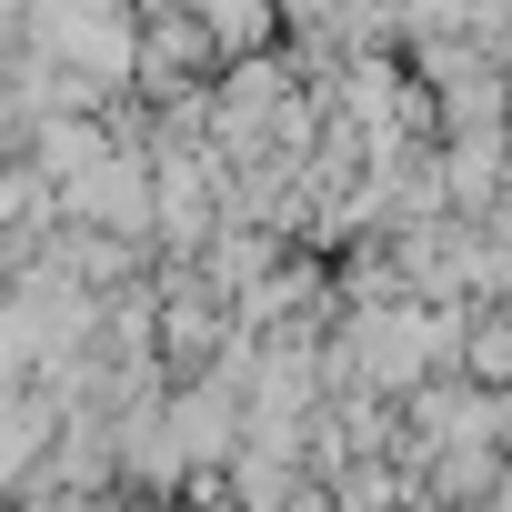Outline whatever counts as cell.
Segmentation results:
<instances>
[{
  "label": "cell",
  "instance_id": "6da1fadb",
  "mask_svg": "<svg viewBox=\"0 0 512 512\" xmlns=\"http://www.w3.org/2000/svg\"><path fill=\"white\" fill-rule=\"evenodd\" d=\"M462 372L472 382H512V302H472V332H462Z\"/></svg>",
  "mask_w": 512,
  "mask_h": 512
}]
</instances>
